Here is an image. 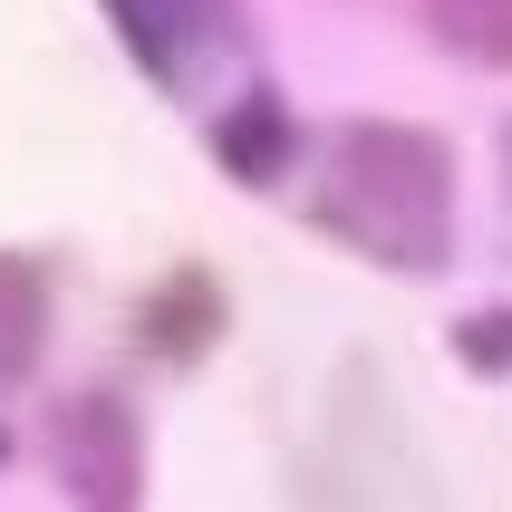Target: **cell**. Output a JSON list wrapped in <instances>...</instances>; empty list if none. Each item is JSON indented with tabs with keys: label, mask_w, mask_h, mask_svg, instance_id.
<instances>
[{
	"label": "cell",
	"mask_w": 512,
	"mask_h": 512,
	"mask_svg": "<svg viewBox=\"0 0 512 512\" xmlns=\"http://www.w3.org/2000/svg\"><path fill=\"white\" fill-rule=\"evenodd\" d=\"M300 213L368 271L435 281L455 271V145L416 116H339L319 136Z\"/></svg>",
	"instance_id": "cell-1"
},
{
	"label": "cell",
	"mask_w": 512,
	"mask_h": 512,
	"mask_svg": "<svg viewBox=\"0 0 512 512\" xmlns=\"http://www.w3.org/2000/svg\"><path fill=\"white\" fill-rule=\"evenodd\" d=\"M116 49L155 97L203 107V87L252 58V0H97Z\"/></svg>",
	"instance_id": "cell-2"
},
{
	"label": "cell",
	"mask_w": 512,
	"mask_h": 512,
	"mask_svg": "<svg viewBox=\"0 0 512 512\" xmlns=\"http://www.w3.org/2000/svg\"><path fill=\"white\" fill-rule=\"evenodd\" d=\"M49 474L78 512H136L145 503V416L126 387H68L49 397Z\"/></svg>",
	"instance_id": "cell-3"
},
{
	"label": "cell",
	"mask_w": 512,
	"mask_h": 512,
	"mask_svg": "<svg viewBox=\"0 0 512 512\" xmlns=\"http://www.w3.org/2000/svg\"><path fill=\"white\" fill-rule=\"evenodd\" d=\"M223 339H232V281L213 261H165L126 310V348L165 377H194L203 358H223Z\"/></svg>",
	"instance_id": "cell-4"
},
{
	"label": "cell",
	"mask_w": 512,
	"mask_h": 512,
	"mask_svg": "<svg viewBox=\"0 0 512 512\" xmlns=\"http://www.w3.org/2000/svg\"><path fill=\"white\" fill-rule=\"evenodd\" d=\"M203 145H213V165H223L242 194H281L290 174H300V107H290L271 78H242L223 107L203 116Z\"/></svg>",
	"instance_id": "cell-5"
},
{
	"label": "cell",
	"mask_w": 512,
	"mask_h": 512,
	"mask_svg": "<svg viewBox=\"0 0 512 512\" xmlns=\"http://www.w3.org/2000/svg\"><path fill=\"white\" fill-rule=\"evenodd\" d=\"M49 329H58V271L39 252H0V397H20L49 368Z\"/></svg>",
	"instance_id": "cell-6"
},
{
	"label": "cell",
	"mask_w": 512,
	"mask_h": 512,
	"mask_svg": "<svg viewBox=\"0 0 512 512\" xmlns=\"http://www.w3.org/2000/svg\"><path fill=\"white\" fill-rule=\"evenodd\" d=\"M416 20L445 58L484 68V78H512V0H416Z\"/></svg>",
	"instance_id": "cell-7"
},
{
	"label": "cell",
	"mask_w": 512,
	"mask_h": 512,
	"mask_svg": "<svg viewBox=\"0 0 512 512\" xmlns=\"http://www.w3.org/2000/svg\"><path fill=\"white\" fill-rule=\"evenodd\" d=\"M445 348H455V368H464V377L503 387V377H512V300H484V310H464L455 329H445Z\"/></svg>",
	"instance_id": "cell-8"
},
{
	"label": "cell",
	"mask_w": 512,
	"mask_h": 512,
	"mask_svg": "<svg viewBox=\"0 0 512 512\" xmlns=\"http://www.w3.org/2000/svg\"><path fill=\"white\" fill-rule=\"evenodd\" d=\"M503 194H512V126H503Z\"/></svg>",
	"instance_id": "cell-9"
},
{
	"label": "cell",
	"mask_w": 512,
	"mask_h": 512,
	"mask_svg": "<svg viewBox=\"0 0 512 512\" xmlns=\"http://www.w3.org/2000/svg\"><path fill=\"white\" fill-rule=\"evenodd\" d=\"M0 464H10V435H0Z\"/></svg>",
	"instance_id": "cell-10"
}]
</instances>
